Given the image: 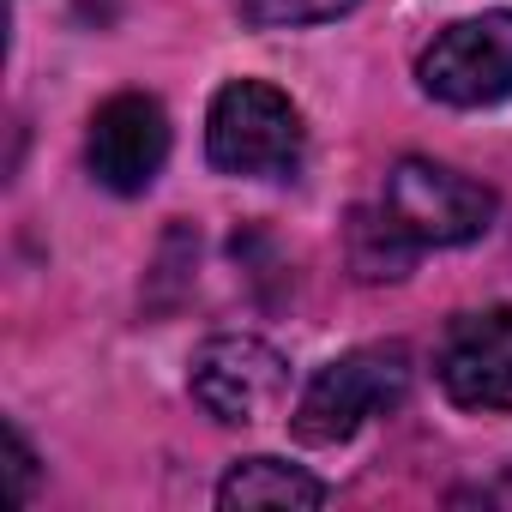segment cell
Returning a JSON list of instances; mask_svg holds the SVG:
<instances>
[{"mask_svg":"<svg viewBox=\"0 0 512 512\" xmlns=\"http://www.w3.org/2000/svg\"><path fill=\"white\" fill-rule=\"evenodd\" d=\"M410 350L404 344H362L332 356L296 398V440L302 446H338L350 434H362L374 416L398 410L410 398Z\"/></svg>","mask_w":512,"mask_h":512,"instance_id":"7a4b0ae2","label":"cell"},{"mask_svg":"<svg viewBox=\"0 0 512 512\" xmlns=\"http://www.w3.org/2000/svg\"><path fill=\"white\" fill-rule=\"evenodd\" d=\"M344 247H350V272H356L362 284H398V278H410L416 253H422V247L392 223L386 205H356L350 223H344Z\"/></svg>","mask_w":512,"mask_h":512,"instance_id":"9c48e42d","label":"cell"},{"mask_svg":"<svg viewBox=\"0 0 512 512\" xmlns=\"http://www.w3.org/2000/svg\"><path fill=\"white\" fill-rule=\"evenodd\" d=\"M326 500H332V488L314 470H302L290 458H272V452L235 458L229 476L217 482V506L223 512H241V506H326Z\"/></svg>","mask_w":512,"mask_h":512,"instance_id":"ba28073f","label":"cell"},{"mask_svg":"<svg viewBox=\"0 0 512 512\" xmlns=\"http://www.w3.org/2000/svg\"><path fill=\"white\" fill-rule=\"evenodd\" d=\"M356 0H235V13L253 31H302V25H332Z\"/></svg>","mask_w":512,"mask_h":512,"instance_id":"30bf717a","label":"cell"},{"mask_svg":"<svg viewBox=\"0 0 512 512\" xmlns=\"http://www.w3.org/2000/svg\"><path fill=\"white\" fill-rule=\"evenodd\" d=\"M302 151H308V127H302V109L290 103V91H278L266 79H229L211 97L205 157L217 175L284 181L302 169Z\"/></svg>","mask_w":512,"mask_h":512,"instance_id":"6da1fadb","label":"cell"},{"mask_svg":"<svg viewBox=\"0 0 512 512\" xmlns=\"http://www.w3.org/2000/svg\"><path fill=\"white\" fill-rule=\"evenodd\" d=\"M7 476H13V506H31L37 494V452L19 422H7Z\"/></svg>","mask_w":512,"mask_h":512,"instance_id":"8fae6325","label":"cell"},{"mask_svg":"<svg viewBox=\"0 0 512 512\" xmlns=\"http://www.w3.org/2000/svg\"><path fill=\"white\" fill-rule=\"evenodd\" d=\"M416 79L446 109H494V103H506L512 97V7L446 25L422 49Z\"/></svg>","mask_w":512,"mask_h":512,"instance_id":"277c9868","label":"cell"},{"mask_svg":"<svg viewBox=\"0 0 512 512\" xmlns=\"http://www.w3.org/2000/svg\"><path fill=\"white\" fill-rule=\"evenodd\" d=\"M85 163H91L97 187H109L121 199H139L169 163V115H163V103L145 97V91H115L109 103H97L91 133H85Z\"/></svg>","mask_w":512,"mask_h":512,"instance_id":"8992f818","label":"cell"},{"mask_svg":"<svg viewBox=\"0 0 512 512\" xmlns=\"http://www.w3.org/2000/svg\"><path fill=\"white\" fill-rule=\"evenodd\" d=\"M380 205L392 211V223L416 241V247H464L482 241L494 223V193L470 175H458L452 163L434 157H398L386 175Z\"/></svg>","mask_w":512,"mask_h":512,"instance_id":"3957f363","label":"cell"},{"mask_svg":"<svg viewBox=\"0 0 512 512\" xmlns=\"http://www.w3.org/2000/svg\"><path fill=\"white\" fill-rule=\"evenodd\" d=\"M193 404L223 422V428H247L266 422L284 392H290V362L253 332H217L193 350V374H187Z\"/></svg>","mask_w":512,"mask_h":512,"instance_id":"5b68a950","label":"cell"},{"mask_svg":"<svg viewBox=\"0 0 512 512\" xmlns=\"http://www.w3.org/2000/svg\"><path fill=\"white\" fill-rule=\"evenodd\" d=\"M440 392L458 410L506 416L512 410V308H470L446 326L434 356Z\"/></svg>","mask_w":512,"mask_h":512,"instance_id":"52a82bcc","label":"cell"}]
</instances>
